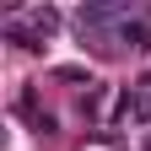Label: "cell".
<instances>
[{"label": "cell", "instance_id": "obj_3", "mask_svg": "<svg viewBox=\"0 0 151 151\" xmlns=\"http://www.w3.org/2000/svg\"><path fill=\"white\" fill-rule=\"evenodd\" d=\"M54 76H60V81H86V86H92V76H86L81 65H60V70H54Z\"/></svg>", "mask_w": 151, "mask_h": 151}, {"label": "cell", "instance_id": "obj_2", "mask_svg": "<svg viewBox=\"0 0 151 151\" xmlns=\"http://www.w3.org/2000/svg\"><path fill=\"white\" fill-rule=\"evenodd\" d=\"M54 27H60V11H49V6H43V11H32V32H38V38H49Z\"/></svg>", "mask_w": 151, "mask_h": 151}, {"label": "cell", "instance_id": "obj_4", "mask_svg": "<svg viewBox=\"0 0 151 151\" xmlns=\"http://www.w3.org/2000/svg\"><path fill=\"white\" fill-rule=\"evenodd\" d=\"M140 92H146V97H151V76H146V81H140Z\"/></svg>", "mask_w": 151, "mask_h": 151}, {"label": "cell", "instance_id": "obj_1", "mask_svg": "<svg viewBox=\"0 0 151 151\" xmlns=\"http://www.w3.org/2000/svg\"><path fill=\"white\" fill-rule=\"evenodd\" d=\"M113 43H129V49H151V22H119Z\"/></svg>", "mask_w": 151, "mask_h": 151}]
</instances>
